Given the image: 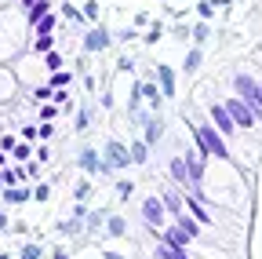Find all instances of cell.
<instances>
[{"mask_svg":"<svg viewBox=\"0 0 262 259\" xmlns=\"http://www.w3.org/2000/svg\"><path fill=\"white\" fill-rule=\"evenodd\" d=\"M193 139H196V146H201L208 157H219V161H229V150H226V143H222V135L215 132L211 124H201V128H193Z\"/></svg>","mask_w":262,"mask_h":259,"instance_id":"obj_1","label":"cell"},{"mask_svg":"<svg viewBox=\"0 0 262 259\" xmlns=\"http://www.w3.org/2000/svg\"><path fill=\"white\" fill-rule=\"evenodd\" d=\"M233 88H237V95H241V103H248V106H251V113L258 117V113H262V99H258V81H251L248 73H237V77H233Z\"/></svg>","mask_w":262,"mask_h":259,"instance_id":"obj_2","label":"cell"},{"mask_svg":"<svg viewBox=\"0 0 262 259\" xmlns=\"http://www.w3.org/2000/svg\"><path fill=\"white\" fill-rule=\"evenodd\" d=\"M131 165V153H127V146L124 143H106V165H102V172H110V168H127Z\"/></svg>","mask_w":262,"mask_h":259,"instance_id":"obj_3","label":"cell"},{"mask_svg":"<svg viewBox=\"0 0 262 259\" xmlns=\"http://www.w3.org/2000/svg\"><path fill=\"white\" fill-rule=\"evenodd\" d=\"M226 113L233 117V124H237V128H251V124H255V113H251V106H248V103H241V99L226 103Z\"/></svg>","mask_w":262,"mask_h":259,"instance_id":"obj_4","label":"cell"},{"mask_svg":"<svg viewBox=\"0 0 262 259\" xmlns=\"http://www.w3.org/2000/svg\"><path fill=\"white\" fill-rule=\"evenodd\" d=\"M211 128H215V132H222V135H233V128H237L233 117L226 113V106H219V103L211 106Z\"/></svg>","mask_w":262,"mask_h":259,"instance_id":"obj_5","label":"cell"},{"mask_svg":"<svg viewBox=\"0 0 262 259\" xmlns=\"http://www.w3.org/2000/svg\"><path fill=\"white\" fill-rule=\"evenodd\" d=\"M142 219H146L149 226H164V201H160V197H149V201L142 205Z\"/></svg>","mask_w":262,"mask_h":259,"instance_id":"obj_6","label":"cell"},{"mask_svg":"<svg viewBox=\"0 0 262 259\" xmlns=\"http://www.w3.org/2000/svg\"><path fill=\"white\" fill-rule=\"evenodd\" d=\"M110 29H102V26H98V29H91V33H88V41H84V48L88 51H102V48H110Z\"/></svg>","mask_w":262,"mask_h":259,"instance_id":"obj_7","label":"cell"},{"mask_svg":"<svg viewBox=\"0 0 262 259\" xmlns=\"http://www.w3.org/2000/svg\"><path fill=\"white\" fill-rule=\"evenodd\" d=\"M193 237L182 230V226H168V230H164V245H175V248H186Z\"/></svg>","mask_w":262,"mask_h":259,"instance_id":"obj_8","label":"cell"},{"mask_svg":"<svg viewBox=\"0 0 262 259\" xmlns=\"http://www.w3.org/2000/svg\"><path fill=\"white\" fill-rule=\"evenodd\" d=\"M157 81H160V88H164V99H171V95H175V77H171V70L160 66V70H157Z\"/></svg>","mask_w":262,"mask_h":259,"instance_id":"obj_9","label":"cell"},{"mask_svg":"<svg viewBox=\"0 0 262 259\" xmlns=\"http://www.w3.org/2000/svg\"><path fill=\"white\" fill-rule=\"evenodd\" d=\"M80 168H84V172H102V161H98L95 150H84V153H80Z\"/></svg>","mask_w":262,"mask_h":259,"instance_id":"obj_10","label":"cell"},{"mask_svg":"<svg viewBox=\"0 0 262 259\" xmlns=\"http://www.w3.org/2000/svg\"><path fill=\"white\" fill-rule=\"evenodd\" d=\"M29 197H33V193L22 190V186H8V190H4V201H8V205H22V201H29Z\"/></svg>","mask_w":262,"mask_h":259,"instance_id":"obj_11","label":"cell"},{"mask_svg":"<svg viewBox=\"0 0 262 259\" xmlns=\"http://www.w3.org/2000/svg\"><path fill=\"white\" fill-rule=\"evenodd\" d=\"M157 259H189V252H182V248H175V245H164V241H160Z\"/></svg>","mask_w":262,"mask_h":259,"instance_id":"obj_12","label":"cell"},{"mask_svg":"<svg viewBox=\"0 0 262 259\" xmlns=\"http://www.w3.org/2000/svg\"><path fill=\"white\" fill-rule=\"evenodd\" d=\"M139 91L149 99V106H160V103H164V95H160V88H157V84H139Z\"/></svg>","mask_w":262,"mask_h":259,"instance_id":"obj_13","label":"cell"},{"mask_svg":"<svg viewBox=\"0 0 262 259\" xmlns=\"http://www.w3.org/2000/svg\"><path fill=\"white\" fill-rule=\"evenodd\" d=\"M127 153H131V165H142L146 153H149V146L146 143H135V146H127Z\"/></svg>","mask_w":262,"mask_h":259,"instance_id":"obj_14","label":"cell"},{"mask_svg":"<svg viewBox=\"0 0 262 259\" xmlns=\"http://www.w3.org/2000/svg\"><path fill=\"white\" fill-rule=\"evenodd\" d=\"M186 205H189V212H193V219H201V223H211V219H208V212H204V205H201V201H193V193H189V197H186Z\"/></svg>","mask_w":262,"mask_h":259,"instance_id":"obj_15","label":"cell"},{"mask_svg":"<svg viewBox=\"0 0 262 259\" xmlns=\"http://www.w3.org/2000/svg\"><path fill=\"white\" fill-rule=\"evenodd\" d=\"M33 26H37V33H40V37H48V33H51V29H55V15L48 11L44 18H37V22H33Z\"/></svg>","mask_w":262,"mask_h":259,"instance_id":"obj_16","label":"cell"},{"mask_svg":"<svg viewBox=\"0 0 262 259\" xmlns=\"http://www.w3.org/2000/svg\"><path fill=\"white\" fill-rule=\"evenodd\" d=\"M179 226H182V230H186L189 237H196V234H201V223H193L189 215H179Z\"/></svg>","mask_w":262,"mask_h":259,"instance_id":"obj_17","label":"cell"},{"mask_svg":"<svg viewBox=\"0 0 262 259\" xmlns=\"http://www.w3.org/2000/svg\"><path fill=\"white\" fill-rule=\"evenodd\" d=\"M171 175H175L179 183H186V179H189V175H186V161H182V157H179V161H171Z\"/></svg>","mask_w":262,"mask_h":259,"instance_id":"obj_18","label":"cell"},{"mask_svg":"<svg viewBox=\"0 0 262 259\" xmlns=\"http://www.w3.org/2000/svg\"><path fill=\"white\" fill-rule=\"evenodd\" d=\"M66 84H70V73H62V70H55L48 81V88H66Z\"/></svg>","mask_w":262,"mask_h":259,"instance_id":"obj_19","label":"cell"},{"mask_svg":"<svg viewBox=\"0 0 262 259\" xmlns=\"http://www.w3.org/2000/svg\"><path fill=\"white\" fill-rule=\"evenodd\" d=\"M44 15H48V4H44V0H37V4L29 8V22H37V18H44Z\"/></svg>","mask_w":262,"mask_h":259,"instance_id":"obj_20","label":"cell"},{"mask_svg":"<svg viewBox=\"0 0 262 259\" xmlns=\"http://www.w3.org/2000/svg\"><path fill=\"white\" fill-rule=\"evenodd\" d=\"M51 44H55V41H51V33H48V37H37L33 51H37V55H44V51H51Z\"/></svg>","mask_w":262,"mask_h":259,"instance_id":"obj_21","label":"cell"},{"mask_svg":"<svg viewBox=\"0 0 262 259\" xmlns=\"http://www.w3.org/2000/svg\"><path fill=\"white\" fill-rule=\"evenodd\" d=\"M44 58H48V70H58V66H62V55H58L55 48H51V51H44Z\"/></svg>","mask_w":262,"mask_h":259,"instance_id":"obj_22","label":"cell"},{"mask_svg":"<svg viewBox=\"0 0 262 259\" xmlns=\"http://www.w3.org/2000/svg\"><path fill=\"white\" fill-rule=\"evenodd\" d=\"M196 66H201V51H189L186 55V73H193Z\"/></svg>","mask_w":262,"mask_h":259,"instance_id":"obj_23","label":"cell"},{"mask_svg":"<svg viewBox=\"0 0 262 259\" xmlns=\"http://www.w3.org/2000/svg\"><path fill=\"white\" fill-rule=\"evenodd\" d=\"M18 259H40V245H26Z\"/></svg>","mask_w":262,"mask_h":259,"instance_id":"obj_24","label":"cell"},{"mask_svg":"<svg viewBox=\"0 0 262 259\" xmlns=\"http://www.w3.org/2000/svg\"><path fill=\"white\" fill-rule=\"evenodd\" d=\"M157 139H160V124L153 121V124H149V132H146V146H153Z\"/></svg>","mask_w":262,"mask_h":259,"instance_id":"obj_25","label":"cell"},{"mask_svg":"<svg viewBox=\"0 0 262 259\" xmlns=\"http://www.w3.org/2000/svg\"><path fill=\"white\" fill-rule=\"evenodd\" d=\"M11 153H15V161H26V157H29V146H26V143H15Z\"/></svg>","mask_w":262,"mask_h":259,"instance_id":"obj_26","label":"cell"},{"mask_svg":"<svg viewBox=\"0 0 262 259\" xmlns=\"http://www.w3.org/2000/svg\"><path fill=\"white\" fill-rule=\"evenodd\" d=\"M62 15H66V18H73V22H80V18H84V15H80L73 4H62Z\"/></svg>","mask_w":262,"mask_h":259,"instance_id":"obj_27","label":"cell"},{"mask_svg":"<svg viewBox=\"0 0 262 259\" xmlns=\"http://www.w3.org/2000/svg\"><path fill=\"white\" fill-rule=\"evenodd\" d=\"M84 18H98V4H95V0H88V4H84V11H80Z\"/></svg>","mask_w":262,"mask_h":259,"instance_id":"obj_28","label":"cell"},{"mask_svg":"<svg viewBox=\"0 0 262 259\" xmlns=\"http://www.w3.org/2000/svg\"><path fill=\"white\" fill-rule=\"evenodd\" d=\"M51 132H55V128H51V121H44V124L37 128V135H40V139H51Z\"/></svg>","mask_w":262,"mask_h":259,"instance_id":"obj_29","label":"cell"},{"mask_svg":"<svg viewBox=\"0 0 262 259\" xmlns=\"http://www.w3.org/2000/svg\"><path fill=\"white\" fill-rule=\"evenodd\" d=\"M88 193H91V183H80L77 186V201H88Z\"/></svg>","mask_w":262,"mask_h":259,"instance_id":"obj_30","label":"cell"},{"mask_svg":"<svg viewBox=\"0 0 262 259\" xmlns=\"http://www.w3.org/2000/svg\"><path fill=\"white\" fill-rule=\"evenodd\" d=\"M110 234H124V219H110Z\"/></svg>","mask_w":262,"mask_h":259,"instance_id":"obj_31","label":"cell"},{"mask_svg":"<svg viewBox=\"0 0 262 259\" xmlns=\"http://www.w3.org/2000/svg\"><path fill=\"white\" fill-rule=\"evenodd\" d=\"M48 193H51L48 186H37V190H33V197H37V201H48Z\"/></svg>","mask_w":262,"mask_h":259,"instance_id":"obj_32","label":"cell"},{"mask_svg":"<svg viewBox=\"0 0 262 259\" xmlns=\"http://www.w3.org/2000/svg\"><path fill=\"white\" fill-rule=\"evenodd\" d=\"M11 146H15V139H11V135H4V139H0V150H4V153H11Z\"/></svg>","mask_w":262,"mask_h":259,"instance_id":"obj_33","label":"cell"},{"mask_svg":"<svg viewBox=\"0 0 262 259\" xmlns=\"http://www.w3.org/2000/svg\"><path fill=\"white\" fill-rule=\"evenodd\" d=\"M55 113H58V106H44V110H40V117H44V121H51Z\"/></svg>","mask_w":262,"mask_h":259,"instance_id":"obj_34","label":"cell"},{"mask_svg":"<svg viewBox=\"0 0 262 259\" xmlns=\"http://www.w3.org/2000/svg\"><path fill=\"white\" fill-rule=\"evenodd\" d=\"M106 259H124V255H117V252H106Z\"/></svg>","mask_w":262,"mask_h":259,"instance_id":"obj_35","label":"cell"},{"mask_svg":"<svg viewBox=\"0 0 262 259\" xmlns=\"http://www.w3.org/2000/svg\"><path fill=\"white\" fill-rule=\"evenodd\" d=\"M22 4H26V8H33V4H37V0H22Z\"/></svg>","mask_w":262,"mask_h":259,"instance_id":"obj_36","label":"cell"},{"mask_svg":"<svg viewBox=\"0 0 262 259\" xmlns=\"http://www.w3.org/2000/svg\"><path fill=\"white\" fill-rule=\"evenodd\" d=\"M258 99H262V84H258Z\"/></svg>","mask_w":262,"mask_h":259,"instance_id":"obj_37","label":"cell"}]
</instances>
